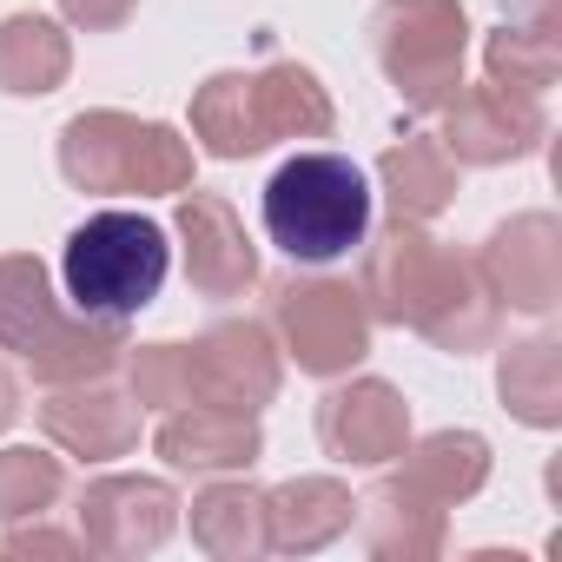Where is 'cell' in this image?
<instances>
[{"label": "cell", "mask_w": 562, "mask_h": 562, "mask_svg": "<svg viewBox=\"0 0 562 562\" xmlns=\"http://www.w3.org/2000/svg\"><path fill=\"white\" fill-rule=\"evenodd\" d=\"M476 265L490 278L496 305L549 318L562 305V225H555V212H516V218H503L483 238Z\"/></svg>", "instance_id": "12"}, {"label": "cell", "mask_w": 562, "mask_h": 562, "mask_svg": "<svg viewBox=\"0 0 562 562\" xmlns=\"http://www.w3.org/2000/svg\"><path fill=\"white\" fill-rule=\"evenodd\" d=\"M159 457L186 476H232L265 457V430L251 411H218V404H179L159 424Z\"/></svg>", "instance_id": "16"}, {"label": "cell", "mask_w": 562, "mask_h": 562, "mask_svg": "<svg viewBox=\"0 0 562 562\" xmlns=\"http://www.w3.org/2000/svg\"><path fill=\"white\" fill-rule=\"evenodd\" d=\"M318 443H325V457L358 463V470L397 463L404 443H411V404H404V391H391L384 378H351V384L325 391V404H318Z\"/></svg>", "instance_id": "13"}, {"label": "cell", "mask_w": 562, "mask_h": 562, "mask_svg": "<svg viewBox=\"0 0 562 562\" xmlns=\"http://www.w3.org/2000/svg\"><path fill=\"white\" fill-rule=\"evenodd\" d=\"M443 153L457 166H509V159H529L542 139H549V113L536 93H509V87H457L443 106Z\"/></svg>", "instance_id": "10"}, {"label": "cell", "mask_w": 562, "mask_h": 562, "mask_svg": "<svg viewBox=\"0 0 562 562\" xmlns=\"http://www.w3.org/2000/svg\"><path fill=\"white\" fill-rule=\"evenodd\" d=\"M139 404L126 391H113L106 378H80V384H47V404H41V430L80 457V463H113L139 443Z\"/></svg>", "instance_id": "15"}, {"label": "cell", "mask_w": 562, "mask_h": 562, "mask_svg": "<svg viewBox=\"0 0 562 562\" xmlns=\"http://www.w3.org/2000/svg\"><path fill=\"white\" fill-rule=\"evenodd\" d=\"M133 8H139V0H60V14H67L80 34H113V27L133 21Z\"/></svg>", "instance_id": "27"}, {"label": "cell", "mask_w": 562, "mask_h": 562, "mask_svg": "<svg viewBox=\"0 0 562 562\" xmlns=\"http://www.w3.org/2000/svg\"><path fill=\"white\" fill-rule=\"evenodd\" d=\"M271 338L299 371L345 378L371 351V312L364 292L345 278H271Z\"/></svg>", "instance_id": "8"}, {"label": "cell", "mask_w": 562, "mask_h": 562, "mask_svg": "<svg viewBox=\"0 0 562 562\" xmlns=\"http://www.w3.org/2000/svg\"><path fill=\"white\" fill-rule=\"evenodd\" d=\"M67 74H74V41L47 14H8L0 21V93L41 100V93L67 87Z\"/></svg>", "instance_id": "22"}, {"label": "cell", "mask_w": 562, "mask_h": 562, "mask_svg": "<svg viewBox=\"0 0 562 562\" xmlns=\"http://www.w3.org/2000/svg\"><path fill=\"white\" fill-rule=\"evenodd\" d=\"M285 384V351H278L271 325L258 318H218L212 331L192 338V404L218 411H265Z\"/></svg>", "instance_id": "9"}, {"label": "cell", "mask_w": 562, "mask_h": 562, "mask_svg": "<svg viewBox=\"0 0 562 562\" xmlns=\"http://www.w3.org/2000/svg\"><path fill=\"white\" fill-rule=\"evenodd\" d=\"M358 522H364V549L384 562H424L443 549V509L411 496L397 476H384L371 496H358Z\"/></svg>", "instance_id": "20"}, {"label": "cell", "mask_w": 562, "mask_h": 562, "mask_svg": "<svg viewBox=\"0 0 562 562\" xmlns=\"http://www.w3.org/2000/svg\"><path fill=\"white\" fill-rule=\"evenodd\" d=\"M34 549H41V555H74V549H87V542H80V536H60V529H41V516H34V529L14 522L8 542H0V555H34Z\"/></svg>", "instance_id": "28"}, {"label": "cell", "mask_w": 562, "mask_h": 562, "mask_svg": "<svg viewBox=\"0 0 562 562\" xmlns=\"http://www.w3.org/2000/svg\"><path fill=\"white\" fill-rule=\"evenodd\" d=\"M192 542L218 562H251L271 549V522H265V490L251 483H205L192 496Z\"/></svg>", "instance_id": "21"}, {"label": "cell", "mask_w": 562, "mask_h": 562, "mask_svg": "<svg viewBox=\"0 0 562 562\" xmlns=\"http://www.w3.org/2000/svg\"><path fill=\"white\" fill-rule=\"evenodd\" d=\"M21 417V384H14V371L8 364H0V430H8Z\"/></svg>", "instance_id": "29"}, {"label": "cell", "mask_w": 562, "mask_h": 562, "mask_svg": "<svg viewBox=\"0 0 562 562\" xmlns=\"http://www.w3.org/2000/svg\"><path fill=\"white\" fill-rule=\"evenodd\" d=\"M397 483L437 509H457L470 503L483 483H490V443L476 430H430L417 443H404L397 457Z\"/></svg>", "instance_id": "18"}, {"label": "cell", "mask_w": 562, "mask_h": 562, "mask_svg": "<svg viewBox=\"0 0 562 562\" xmlns=\"http://www.w3.org/2000/svg\"><path fill=\"white\" fill-rule=\"evenodd\" d=\"M265 232L292 265H331L371 232V186L345 153H292L265 186Z\"/></svg>", "instance_id": "4"}, {"label": "cell", "mask_w": 562, "mask_h": 562, "mask_svg": "<svg viewBox=\"0 0 562 562\" xmlns=\"http://www.w3.org/2000/svg\"><path fill=\"white\" fill-rule=\"evenodd\" d=\"M378 67L397 87L411 113H437L463 87V54H470V21L457 0H397L371 27Z\"/></svg>", "instance_id": "7"}, {"label": "cell", "mask_w": 562, "mask_h": 562, "mask_svg": "<svg viewBox=\"0 0 562 562\" xmlns=\"http://www.w3.org/2000/svg\"><path fill=\"white\" fill-rule=\"evenodd\" d=\"M166 271H172V245H166V225L146 212H93L87 225L67 232V251H60L67 305L113 325L139 318L159 299Z\"/></svg>", "instance_id": "5"}, {"label": "cell", "mask_w": 562, "mask_h": 562, "mask_svg": "<svg viewBox=\"0 0 562 562\" xmlns=\"http://www.w3.org/2000/svg\"><path fill=\"white\" fill-rule=\"evenodd\" d=\"M391 8H397V0H391Z\"/></svg>", "instance_id": "30"}, {"label": "cell", "mask_w": 562, "mask_h": 562, "mask_svg": "<svg viewBox=\"0 0 562 562\" xmlns=\"http://www.w3.org/2000/svg\"><path fill=\"white\" fill-rule=\"evenodd\" d=\"M172 225L186 238V278L199 299H245L258 285V245L245 238V218L232 212V199L186 186Z\"/></svg>", "instance_id": "14"}, {"label": "cell", "mask_w": 562, "mask_h": 562, "mask_svg": "<svg viewBox=\"0 0 562 562\" xmlns=\"http://www.w3.org/2000/svg\"><path fill=\"white\" fill-rule=\"evenodd\" d=\"M483 67H490V87H509V93H549L555 74H562V41H555V14H536V21H503L490 41H483Z\"/></svg>", "instance_id": "23"}, {"label": "cell", "mask_w": 562, "mask_h": 562, "mask_svg": "<svg viewBox=\"0 0 562 562\" xmlns=\"http://www.w3.org/2000/svg\"><path fill=\"white\" fill-rule=\"evenodd\" d=\"M179 522V490L166 476H93L80 490V542L93 555H153Z\"/></svg>", "instance_id": "11"}, {"label": "cell", "mask_w": 562, "mask_h": 562, "mask_svg": "<svg viewBox=\"0 0 562 562\" xmlns=\"http://www.w3.org/2000/svg\"><path fill=\"white\" fill-rule=\"evenodd\" d=\"M265 522H271V549L318 555L358 522V496L338 476H292V483L265 490Z\"/></svg>", "instance_id": "17"}, {"label": "cell", "mask_w": 562, "mask_h": 562, "mask_svg": "<svg viewBox=\"0 0 562 562\" xmlns=\"http://www.w3.org/2000/svg\"><path fill=\"white\" fill-rule=\"evenodd\" d=\"M338 106L299 60H265L251 74H212L192 93V133L218 159H251L285 139H331Z\"/></svg>", "instance_id": "2"}, {"label": "cell", "mask_w": 562, "mask_h": 562, "mask_svg": "<svg viewBox=\"0 0 562 562\" xmlns=\"http://www.w3.org/2000/svg\"><path fill=\"white\" fill-rule=\"evenodd\" d=\"M60 172L74 192H186L192 186V139L139 113H74L60 126Z\"/></svg>", "instance_id": "6"}, {"label": "cell", "mask_w": 562, "mask_h": 562, "mask_svg": "<svg viewBox=\"0 0 562 562\" xmlns=\"http://www.w3.org/2000/svg\"><path fill=\"white\" fill-rule=\"evenodd\" d=\"M126 364V397L139 411H179L192 404V345H126L120 351Z\"/></svg>", "instance_id": "26"}, {"label": "cell", "mask_w": 562, "mask_h": 562, "mask_svg": "<svg viewBox=\"0 0 562 562\" xmlns=\"http://www.w3.org/2000/svg\"><path fill=\"white\" fill-rule=\"evenodd\" d=\"M496 391H503V404H509L516 424L555 430L562 424V345L555 338L509 345L503 351V371H496Z\"/></svg>", "instance_id": "24"}, {"label": "cell", "mask_w": 562, "mask_h": 562, "mask_svg": "<svg viewBox=\"0 0 562 562\" xmlns=\"http://www.w3.org/2000/svg\"><path fill=\"white\" fill-rule=\"evenodd\" d=\"M0 351H14L34 371V384H80L120 364L126 325L60 312L54 271L34 251H8L0 258Z\"/></svg>", "instance_id": "3"}, {"label": "cell", "mask_w": 562, "mask_h": 562, "mask_svg": "<svg viewBox=\"0 0 562 562\" xmlns=\"http://www.w3.org/2000/svg\"><path fill=\"white\" fill-rule=\"evenodd\" d=\"M358 292H364L371 325H411L450 358L490 351L496 331H503V305L490 292L483 265L463 258L457 245L430 238L424 225H391L364 251Z\"/></svg>", "instance_id": "1"}, {"label": "cell", "mask_w": 562, "mask_h": 562, "mask_svg": "<svg viewBox=\"0 0 562 562\" xmlns=\"http://www.w3.org/2000/svg\"><path fill=\"white\" fill-rule=\"evenodd\" d=\"M67 490L60 457L34 450V443H8L0 450V522H34L41 509H54Z\"/></svg>", "instance_id": "25"}, {"label": "cell", "mask_w": 562, "mask_h": 562, "mask_svg": "<svg viewBox=\"0 0 562 562\" xmlns=\"http://www.w3.org/2000/svg\"><path fill=\"white\" fill-rule=\"evenodd\" d=\"M378 186L397 225H430L457 199V159L443 153L437 133H411L378 159Z\"/></svg>", "instance_id": "19"}]
</instances>
